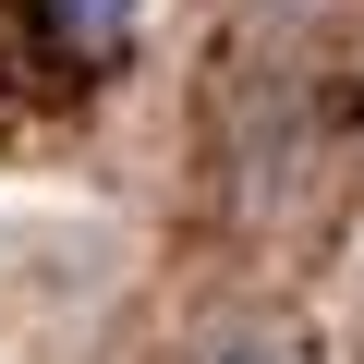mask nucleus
I'll return each mask as SVG.
<instances>
[{"label":"nucleus","mask_w":364,"mask_h":364,"mask_svg":"<svg viewBox=\"0 0 364 364\" xmlns=\"http://www.w3.org/2000/svg\"><path fill=\"white\" fill-rule=\"evenodd\" d=\"M195 364H291V340H267V328H231V340H207Z\"/></svg>","instance_id":"f03ea898"},{"label":"nucleus","mask_w":364,"mask_h":364,"mask_svg":"<svg viewBox=\"0 0 364 364\" xmlns=\"http://www.w3.org/2000/svg\"><path fill=\"white\" fill-rule=\"evenodd\" d=\"M37 13H49L73 49H109V37H134V13H146V0H37Z\"/></svg>","instance_id":"f257e3e1"}]
</instances>
